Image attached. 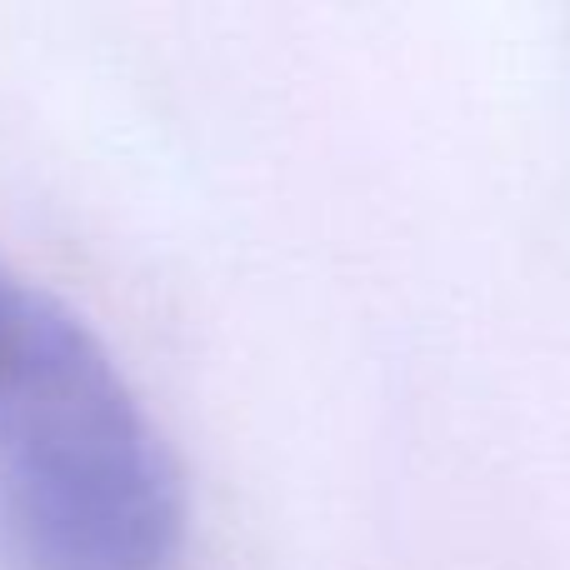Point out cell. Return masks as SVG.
<instances>
[{"label": "cell", "instance_id": "1", "mask_svg": "<svg viewBox=\"0 0 570 570\" xmlns=\"http://www.w3.org/2000/svg\"><path fill=\"white\" fill-rule=\"evenodd\" d=\"M160 435L96 341L0 276V525L70 535L120 515L160 471Z\"/></svg>", "mask_w": 570, "mask_h": 570}]
</instances>
